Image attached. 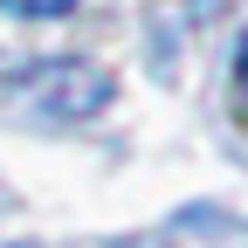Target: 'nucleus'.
I'll use <instances>...</instances> for the list:
<instances>
[{"instance_id": "7ed1b4c3", "label": "nucleus", "mask_w": 248, "mask_h": 248, "mask_svg": "<svg viewBox=\"0 0 248 248\" xmlns=\"http://www.w3.org/2000/svg\"><path fill=\"white\" fill-rule=\"evenodd\" d=\"M234 110L248 124V35H241V55H234Z\"/></svg>"}, {"instance_id": "f257e3e1", "label": "nucleus", "mask_w": 248, "mask_h": 248, "mask_svg": "<svg viewBox=\"0 0 248 248\" xmlns=\"http://www.w3.org/2000/svg\"><path fill=\"white\" fill-rule=\"evenodd\" d=\"M110 97H117V76L97 69V62H83V55H69V62H42V69L28 76V104H35L42 117H55V124L97 117Z\"/></svg>"}, {"instance_id": "20e7f679", "label": "nucleus", "mask_w": 248, "mask_h": 248, "mask_svg": "<svg viewBox=\"0 0 248 248\" xmlns=\"http://www.w3.org/2000/svg\"><path fill=\"white\" fill-rule=\"evenodd\" d=\"M0 248H35V241H0Z\"/></svg>"}, {"instance_id": "f03ea898", "label": "nucleus", "mask_w": 248, "mask_h": 248, "mask_svg": "<svg viewBox=\"0 0 248 248\" xmlns=\"http://www.w3.org/2000/svg\"><path fill=\"white\" fill-rule=\"evenodd\" d=\"M76 7H83V0H0V14H14V21H62Z\"/></svg>"}]
</instances>
